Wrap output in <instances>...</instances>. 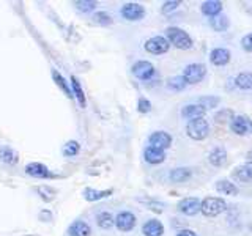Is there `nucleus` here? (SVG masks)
<instances>
[{
	"mask_svg": "<svg viewBox=\"0 0 252 236\" xmlns=\"http://www.w3.org/2000/svg\"><path fill=\"white\" fill-rule=\"evenodd\" d=\"M147 10L144 5H140L137 2H128V3H123L120 8V16L125 21H129V22H137L142 21L145 18Z\"/></svg>",
	"mask_w": 252,
	"mask_h": 236,
	"instance_id": "obj_5",
	"label": "nucleus"
},
{
	"mask_svg": "<svg viewBox=\"0 0 252 236\" xmlns=\"http://www.w3.org/2000/svg\"><path fill=\"white\" fill-rule=\"evenodd\" d=\"M24 172L27 173L29 177L36 178V179H54L57 178V175L47 167V165L41 164V162H29L26 167H24Z\"/></svg>",
	"mask_w": 252,
	"mask_h": 236,
	"instance_id": "obj_7",
	"label": "nucleus"
},
{
	"mask_svg": "<svg viewBox=\"0 0 252 236\" xmlns=\"http://www.w3.org/2000/svg\"><path fill=\"white\" fill-rule=\"evenodd\" d=\"M208 161L211 165H215V167H222V165L227 162V151L220 147L213 148L208 154Z\"/></svg>",
	"mask_w": 252,
	"mask_h": 236,
	"instance_id": "obj_23",
	"label": "nucleus"
},
{
	"mask_svg": "<svg viewBox=\"0 0 252 236\" xmlns=\"http://www.w3.org/2000/svg\"><path fill=\"white\" fill-rule=\"evenodd\" d=\"M74 6L77 8V11L89 14V13H94V10H96V6H98V2H94V0H76Z\"/></svg>",
	"mask_w": 252,
	"mask_h": 236,
	"instance_id": "obj_32",
	"label": "nucleus"
},
{
	"mask_svg": "<svg viewBox=\"0 0 252 236\" xmlns=\"http://www.w3.org/2000/svg\"><path fill=\"white\" fill-rule=\"evenodd\" d=\"M36 192L39 194V197L44 200V202H52L54 195L57 194V191L49 186H44V187H36Z\"/></svg>",
	"mask_w": 252,
	"mask_h": 236,
	"instance_id": "obj_35",
	"label": "nucleus"
},
{
	"mask_svg": "<svg viewBox=\"0 0 252 236\" xmlns=\"http://www.w3.org/2000/svg\"><path fill=\"white\" fill-rule=\"evenodd\" d=\"M210 27L215 29L216 31H224L228 29V26H230V21L227 19V16L224 14H218L215 16V18H210Z\"/></svg>",
	"mask_w": 252,
	"mask_h": 236,
	"instance_id": "obj_29",
	"label": "nucleus"
},
{
	"mask_svg": "<svg viewBox=\"0 0 252 236\" xmlns=\"http://www.w3.org/2000/svg\"><path fill=\"white\" fill-rule=\"evenodd\" d=\"M131 73L134 77L139 79V81L148 82L156 76V68L153 63L148 60H137V61H134V65L131 66Z\"/></svg>",
	"mask_w": 252,
	"mask_h": 236,
	"instance_id": "obj_4",
	"label": "nucleus"
},
{
	"mask_svg": "<svg viewBox=\"0 0 252 236\" xmlns=\"http://www.w3.org/2000/svg\"><path fill=\"white\" fill-rule=\"evenodd\" d=\"M192 177V170L189 167H177L169 172V179L172 183H185Z\"/></svg>",
	"mask_w": 252,
	"mask_h": 236,
	"instance_id": "obj_21",
	"label": "nucleus"
},
{
	"mask_svg": "<svg viewBox=\"0 0 252 236\" xmlns=\"http://www.w3.org/2000/svg\"><path fill=\"white\" fill-rule=\"evenodd\" d=\"M81 153V144L77 140H68L62 148V154L65 157H74Z\"/></svg>",
	"mask_w": 252,
	"mask_h": 236,
	"instance_id": "obj_31",
	"label": "nucleus"
},
{
	"mask_svg": "<svg viewBox=\"0 0 252 236\" xmlns=\"http://www.w3.org/2000/svg\"><path fill=\"white\" fill-rule=\"evenodd\" d=\"M210 61L215 66H224L230 61V51L224 49V47H215L210 52Z\"/></svg>",
	"mask_w": 252,
	"mask_h": 236,
	"instance_id": "obj_17",
	"label": "nucleus"
},
{
	"mask_svg": "<svg viewBox=\"0 0 252 236\" xmlns=\"http://www.w3.org/2000/svg\"><path fill=\"white\" fill-rule=\"evenodd\" d=\"M177 236H199L195 232H192V230H188V228H185V230H180L178 233H177Z\"/></svg>",
	"mask_w": 252,
	"mask_h": 236,
	"instance_id": "obj_40",
	"label": "nucleus"
},
{
	"mask_svg": "<svg viewBox=\"0 0 252 236\" xmlns=\"http://www.w3.org/2000/svg\"><path fill=\"white\" fill-rule=\"evenodd\" d=\"M235 85L241 90L252 88V74L251 73H241L235 77Z\"/></svg>",
	"mask_w": 252,
	"mask_h": 236,
	"instance_id": "obj_33",
	"label": "nucleus"
},
{
	"mask_svg": "<svg viewBox=\"0 0 252 236\" xmlns=\"http://www.w3.org/2000/svg\"><path fill=\"white\" fill-rule=\"evenodd\" d=\"M145 51L148 54H152V55H162L165 52H169L170 49V44L169 41L165 39V36H161V35H155L152 38H148L145 44Z\"/></svg>",
	"mask_w": 252,
	"mask_h": 236,
	"instance_id": "obj_9",
	"label": "nucleus"
},
{
	"mask_svg": "<svg viewBox=\"0 0 252 236\" xmlns=\"http://www.w3.org/2000/svg\"><path fill=\"white\" fill-rule=\"evenodd\" d=\"M186 134H188V137H191L192 140H203V139H207L210 134V124L203 117L194 118V120L188 121Z\"/></svg>",
	"mask_w": 252,
	"mask_h": 236,
	"instance_id": "obj_2",
	"label": "nucleus"
},
{
	"mask_svg": "<svg viewBox=\"0 0 252 236\" xmlns=\"http://www.w3.org/2000/svg\"><path fill=\"white\" fill-rule=\"evenodd\" d=\"M68 236H92V227L87 220L76 219L68 227Z\"/></svg>",
	"mask_w": 252,
	"mask_h": 236,
	"instance_id": "obj_13",
	"label": "nucleus"
},
{
	"mask_svg": "<svg viewBox=\"0 0 252 236\" xmlns=\"http://www.w3.org/2000/svg\"><path fill=\"white\" fill-rule=\"evenodd\" d=\"M165 85H167V88L172 90V91H183L188 87V84H186L183 76H172V77H169L167 81H165Z\"/></svg>",
	"mask_w": 252,
	"mask_h": 236,
	"instance_id": "obj_28",
	"label": "nucleus"
},
{
	"mask_svg": "<svg viewBox=\"0 0 252 236\" xmlns=\"http://www.w3.org/2000/svg\"><path fill=\"white\" fill-rule=\"evenodd\" d=\"M165 39H167L170 46H175L180 51H189L194 44L192 38L188 35V31L173 26L165 29Z\"/></svg>",
	"mask_w": 252,
	"mask_h": 236,
	"instance_id": "obj_1",
	"label": "nucleus"
},
{
	"mask_svg": "<svg viewBox=\"0 0 252 236\" xmlns=\"http://www.w3.org/2000/svg\"><path fill=\"white\" fill-rule=\"evenodd\" d=\"M69 85H71V91H73V96L77 101L79 107L85 109L87 107V99H85V93H84L81 82H79V79L76 76H71L69 77Z\"/></svg>",
	"mask_w": 252,
	"mask_h": 236,
	"instance_id": "obj_18",
	"label": "nucleus"
},
{
	"mask_svg": "<svg viewBox=\"0 0 252 236\" xmlns=\"http://www.w3.org/2000/svg\"><path fill=\"white\" fill-rule=\"evenodd\" d=\"M197 104L202 106L205 110H210V109H215L219 104V98L218 96H203L197 99Z\"/></svg>",
	"mask_w": 252,
	"mask_h": 236,
	"instance_id": "obj_34",
	"label": "nucleus"
},
{
	"mask_svg": "<svg viewBox=\"0 0 252 236\" xmlns=\"http://www.w3.org/2000/svg\"><path fill=\"white\" fill-rule=\"evenodd\" d=\"M92 19L94 24H98V26H102V27H107V26H112L114 24V18L112 14L107 13V11H94Z\"/></svg>",
	"mask_w": 252,
	"mask_h": 236,
	"instance_id": "obj_30",
	"label": "nucleus"
},
{
	"mask_svg": "<svg viewBox=\"0 0 252 236\" xmlns=\"http://www.w3.org/2000/svg\"><path fill=\"white\" fill-rule=\"evenodd\" d=\"M137 224V217L134 212L125 209V211H120L118 214L115 216V220H114V225L118 232L122 233H128L131 230H134V227Z\"/></svg>",
	"mask_w": 252,
	"mask_h": 236,
	"instance_id": "obj_6",
	"label": "nucleus"
},
{
	"mask_svg": "<svg viewBox=\"0 0 252 236\" xmlns=\"http://www.w3.org/2000/svg\"><path fill=\"white\" fill-rule=\"evenodd\" d=\"M227 209V202L220 197H207L205 200H202L200 211L203 216L207 217H215L219 216L220 212H224Z\"/></svg>",
	"mask_w": 252,
	"mask_h": 236,
	"instance_id": "obj_3",
	"label": "nucleus"
},
{
	"mask_svg": "<svg viewBox=\"0 0 252 236\" xmlns=\"http://www.w3.org/2000/svg\"><path fill=\"white\" fill-rule=\"evenodd\" d=\"M200 10L203 14H207L208 18H215V16L220 14L222 11V3L218 2V0H208V2H203Z\"/></svg>",
	"mask_w": 252,
	"mask_h": 236,
	"instance_id": "obj_25",
	"label": "nucleus"
},
{
	"mask_svg": "<svg viewBox=\"0 0 252 236\" xmlns=\"http://www.w3.org/2000/svg\"><path fill=\"white\" fill-rule=\"evenodd\" d=\"M230 129L236 136H248L252 132V120L248 115H233L230 120Z\"/></svg>",
	"mask_w": 252,
	"mask_h": 236,
	"instance_id": "obj_10",
	"label": "nucleus"
},
{
	"mask_svg": "<svg viewBox=\"0 0 252 236\" xmlns=\"http://www.w3.org/2000/svg\"><path fill=\"white\" fill-rule=\"evenodd\" d=\"M186 84H199L202 79L207 76V66L203 63H191L183 69V74Z\"/></svg>",
	"mask_w": 252,
	"mask_h": 236,
	"instance_id": "obj_8",
	"label": "nucleus"
},
{
	"mask_svg": "<svg viewBox=\"0 0 252 236\" xmlns=\"http://www.w3.org/2000/svg\"><path fill=\"white\" fill-rule=\"evenodd\" d=\"M112 194H114V189H102V191H99V189L85 187L82 191V197L87 202H99L102 199H107V197H110Z\"/></svg>",
	"mask_w": 252,
	"mask_h": 236,
	"instance_id": "obj_14",
	"label": "nucleus"
},
{
	"mask_svg": "<svg viewBox=\"0 0 252 236\" xmlns=\"http://www.w3.org/2000/svg\"><path fill=\"white\" fill-rule=\"evenodd\" d=\"M51 74H52V79H54V82H55V85L59 87V88L65 93V96L68 98V99H73L74 96H73V91H71V85H69V82L66 81L65 77H63L57 69H52L51 71Z\"/></svg>",
	"mask_w": 252,
	"mask_h": 236,
	"instance_id": "obj_20",
	"label": "nucleus"
},
{
	"mask_svg": "<svg viewBox=\"0 0 252 236\" xmlns=\"http://www.w3.org/2000/svg\"><path fill=\"white\" fill-rule=\"evenodd\" d=\"M38 219L41 220V222H51V220H52V212L49 209H43L38 214Z\"/></svg>",
	"mask_w": 252,
	"mask_h": 236,
	"instance_id": "obj_39",
	"label": "nucleus"
},
{
	"mask_svg": "<svg viewBox=\"0 0 252 236\" xmlns=\"http://www.w3.org/2000/svg\"><path fill=\"white\" fill-rule=\"evenodd\" d=\"M241 46L246 52H252V33L246 35L241 39Z\"/></svg>",
	"mask_w": 252,
	"mask_h": 236,
	"instance_id": "obj_38",
	"label": "nucleus"
},
{
	"mask_svg": "<svg viewBox=\"0 0 252 236\" xmlns=\"http://www.w3.org/2000/svg\"><path fill=\"white\" fill-rule=\"evenodd\" d=\"M148 145L165 151L172 145V136L165 131H155L148 136Z\"/></svg>",
	"mask_w": 252,
	"mask_h": 236,
	"instance_id": "obj_12",
	"label": "nucleus"
},
{
	"mask_svg": "<svg viewBox=\"0 0 252 236\" xmlns=\"http://www.w3.org/2000/svg\"><path fill=\"white\" fill-rule=\"evenodd\" d=\"M205 114H207V110H205L202 106L197 104V102H194V104H186L183 109H181V117L188 118V120H194V118H202Z\"/></svg>",
	"mask_w": 252,
	"mask_h": 236,
	"instance_id": "obj_19",
	"label": "nucleus"
},
{
	"mask_svg": "<svg viewBox=\"0 0 252 236\" xmlns=\"http://www.w3.org/2000/svg\"><path fill=\"white\" fill-rule=\"evenodd\" d=\"M232 177L240 183H249V181H252V164H244L236 167L232 172Z\"/></svg>",
	"mask_w": 252,
	"mask_h": 236,
	"instance_id": "obj_22",
	"label": "nucleus"
},
{
	"mask_svg": "<svg viewBox=\"0 0 252 236\" xmlns=\"http://www.w3.org/2000/svg\"><path fill=\"white\" fill-rule=\"evenodd\" d=\"M216 191L224 195H236L238 194V187L228 179H219L216 183Z\"/></svg>",
	"mask_w": 252,
	"mask_h": 236,
	"instance_id": "obj_27",
	"label": "nucleus"
},
{
	"mask_svg": "<svg viewBox=\"0 0 252 236\" xmlns=\"http://www.w3.org/2000/svg\"><path fill=\"white\" fill-rule=\"evenodd\" d=\"M180 6V2L178 0H169V2H164L162 6H161V13L162 14H169L172 11H175L177 8Z\"/></svg>",
	"mask_w": 252,
	"mask_h": 236,
	"instance_id": "obj_36",
	"label": "nucleus"
},
{
	"mask_svg": "<svg viewBox=\"0 0 252 236\" xmlns=\"http://www.w3.org/2000/svg\"><path fill=\"white\" fill-rule=\"evenodd\" d=\"M200 205L202 200H199L197 197H186L177 203V209L185 216H195L197 212H200Z\"/></svg>",
	"mask_w": 252,
	"mask_h": 236,
	"instance_id": "obj_11",
	"label": "nucleus"
},
{
	"mask_svg": "<svg viewBox=\"0 0 252 236\" xmlns=\"http://www.w3.org/2000/svg\"><path fill=\"white\" fill-rule=\"evenodd\" d=\"M165 151L162 149H158V148H153V147H147L144 149V159L147 164L150 165H158V164H162L165 161Z\"/></svg>",
	"mask_w": 252,
	"mask_h": 236,
	"instance_id": "obj_16",
	"label": "nucleus"
},
{
	"mask_svg": "<svg viewBox=\"0 0 252 236\" xmlns=\"http://www.w3.org/2000/svg\"><path fill=\"white\" fill-rule=\"evenodd\" d=\"M94 220H96V225L101 230H110V228L114 227L115 217L112 216V212H109V211H99L96 217H94Z\"/></svg>",
	"mask_w": 252,
	"mask_h": 236,
	"instance_id": "obj_24",
	"label": "nucleus"
},
{
	"mask_svg": "<svg viewBox=\"0 0 252 236\" xmlns=\"http://www.w3.org/2000/svg\"><path fill=\"white\" fill-rule=\"evenodd\" d=\"M142 235L144 236H162L164 235V225L158 219H148L142 225Z\"/></svg>",
	"mask_w": 252,
	"mask_h": 236,
	"instance_id": "obj_15",
	"label": "nucleus"
},
{
	"mask_svg": "<svg viewBox=\"0 0 252 236\" xmlns=\"http://www.w3.org/2000/svg\"><path fill=\"white\" fill-rule=\"evenodd\" d=\"M0 161L8 165H16L19 161V154L11 147H2L0 148Z\"/></svg>",
	"mask_w": 252,
	"mask_h": 236,
	"instance_id": "obj_26",
	"label": "nucleus"
},
{
	"mask_svg": "<svg viewBox=\"0 0 252 236\" xmlns=\"http://www.w3.org/2000/svg\"><path fill=\"white\" fill-rule=\"evenodd\" d=\"M152 110V102L147 98H139L137 101V112L139 114H148Z\"/></svg>",
	"mask_w": 252,
	"mask_h": 236,
	"instance_id": "obj_37",
	"label": "nucleus"
},
{
	"mask_svg": "<svg viewBox=\"0 0 252 236\" xmlns=\"http://www.w3.org/2000/svg\"><path fill=\"white\" fill-rule=\"evenodd\" d=\"M248 156H249V159H252V153H249Z\"/></svg>",
	"mask_w": 252,
	"mask_h": 236,
	"instance_id": "obj_41",
	"label": "nucleus"
}]
</instances>
